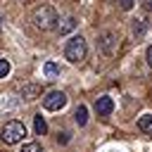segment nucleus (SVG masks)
I'll use <instances>...</instances> for the list:
<instances>
[{"label":"nucleus","instance_id":"nucleus-1","mask_svg":"<svg viewBox=\"0 0 152 152\" xmlns=\"http://www.w3.org/2000/svg\"><path fill=\"white\" fill-rule=\"evenodd\" d=\"M31 21H33V26L40 28V31H52V28H57L59 17H57V10H55V7H50V5H40V7L33 10Z\"/></svg>","mask_w":152,"mask_h":152},{"label":"nucleus","instance_id":"nucleus-2","mask_svg":"<svg viewBox=\"0 0 152 152\" xmlns=\"http://www.w3.org/2000/svg\"><path fill=\"white\" fill-rule=\"evenodd\" d=\"M88 57V43L83 36H71L64 45V59H69L71 64H81Z\"/></svg>","mask_w":152,"mask_h":152},{"label":"nucleus","instance_id":"nucleus-3","mask_svg":"<svg viewBox=\"0 0 152 152\" xmlns=\"http://www.w3.org/2000/svg\"><path fill=\"white\" fill-rule=\"evenodd\" d=\"M26 138V126L21 121H7L2 128H0V140L7 142V145H17Z\"/></svg>","mask_w":152,"mask_h":152},{"label":"nucleus","instance_id":"nucleus-4","mask_svg":"<svg viewBox=\"0 0 152 152\" xmlns=\"http://www.w3.org/2000/svg\"><path fill=\"white\" fill-rule=\"evenodd\" d=\"M97 50L104 57H114L116 50H119V36L114 31H102L100 38H97Z\"/></svg>","mask_w":152,"mask_h":152},{"label":"nucleus","instance_id":"nucleus-5","mask_svg":"<svg viewBox=\"0 0 152 152\" xmlns=\"http://www.w3.org/2000/svg\"><path fill=\"white\" fill-rule=\"evenodd\" d=\"M64 104H66V95H64L62 90H50V93H45V97H43V107H45L48 112H59Z\"/></svg>","mask_w":152,"mask_h":152},{"label":"nucleus","instance_id":"nucleus-6","mask_svg":"<svg viewBox=\"0 0 152 152\" xmlns=\"http://www.w3.org/2000/svg\"><path fill=\"white\" fill-rule=\"evenodd\" d=\"M95 112H97V116H109V114L114 112V100H112L109 95L97 97V100H95Z\"/></svg>","mask_w":152,"mask_h":152},{"label":"nucleus","instance_id":"nucleus-7","mask_svg":"<svg viewBox=\"0 0 152 152\" xmlns=\"http://www.w3.org/2000/svg\"><path fill=\"white\" fill-rule=\"evenodd\" d=\"M21 95H24L26 100H36V97L40 95V86H38V83H24V86H21Z\"/></svg>","mask_w":152,"mask_h":152},{"label":"nucleus","instance_id":"nucleus-8","mask_svg":"<svg viewBox=\"0 0 152 152\" xmlns=\"http://www.w3.org/2000/svg\"><path fill=\"white\" fill-rule=\"evenodd\" d=\"M145 31H147V21H145V19H135V21H133V26H131L133 38H135V40H138V38H142V36H145Z\"/></svg>","mask_w":152,"mask_h":152},{"label":"nucleus","instance_id":"nucleus-9","mask_svg":"<svg viewBox=\"0 0 152 152\" xmlns=\"http://www.w3.org/2000/svg\"><path fill=\"white\" fill-rule=\"evenodd\" d=\"M74 28H76V19H74V17H66V19H62V24L57 26V33L64 36V33H69V31H74Z\"/></svg>","mask_w":152,"mask_h":152},{"label":"nucleus","instance_id":"nucleus-10","mask_svg":"<svg viewBox=\"0 0 152 152\" xmlns=\"http://www.w3.org/2000/svg\"><path fill=\"white\" fill-rule=\"evenodd\" d=\"M74 121H76L78 126H86V124H88V109H86V104H78V107H76Z\"/></svg>","mask_w":152,"mask_h":152},{"label":"nucleus","instance_id":"nucleus-11","mask_svg":"<svg viewBox=\"0 0 152 152\" xmlns=\"http://www.w3.org/2000/svg\"><path fill=\"white\" fill-rule=\"evenodd\" d=\"M138 128H140L142 133H150V135H152V114H142V116L138 119Z\"/></svg>","mask_w":152,"mask_h":152},{"label":"nucleus","instance_id":"nucleus-12","mask_svg":"<svg viewBox=\"0 0 152 152\" xmlns=\"http://www.w3.org/2000/svg\"><path fill=\"white\" fill-rule=\"evenodd\" d=\"M33 128H36V135H45L48 133V124H45V119L40 114L33 116Z\"/></svg>","mask_w":152,"mask_h":152},{"label":"nucleus","instance_id":"nucleus-13","mask_svg":"<svg viewBox=\"0 0 152 152\" xmlns=\"http://www.w3.org/2000/svg\"><path fill=\"white\" fill-rule=\"evenodd\" d=\"M43 74H45L48 78H55V76H59V66H57L55 62H45V64H43Z\"/></svg>","mask_w":152,"mask_h":152},{"label":"nucleus","instance_id":"nucleus-14","mask_svg":"<svg viewBox=\"0 0 152 152\" xmlns=\"http://www.w3.org/2000/svg\"><path fill=\"white\" fill-rule=\"evenodd\" d=\"M19 152H43V147H40L38 142H26V145H21Z\"/></svg>","mask_w":152,"mask_h":152},{"label":"nucleus","instance_id":"nucleus-15","mask_svg":"<svg viewBox=\"0 0 152 152\" xmlns=\"http://www.w3.org/2000/svg\"><path fill=\"white\" fill-rule=\"evenodd\" d=\"M10 74V62L7 59H0V78H5Z\"/></svg>","mask_w":152,"mask_h":152},{"label":"nucleus","instance_id":"nucleus-16","mask_svg":"<svg viewBox=\"0 0 152 152\" xmlns=\"http://www.w3.org/2000/svg\"><path fill=\"white\" fill-rule=\"evenodd\" d=\"M133 2H135V0H116V5H119L121 10H131V7H133Z\"/></svg>","mask_w":152,"mask_h":152},{"label":"nucleus","instance_id":"nucleus-17","mask_svg":"<svg viewBox=\"0 0 152 152\" xmlns=\"http://www.w3.org/2000/svg\"><path fill=\"white\" fill-rule=\"evenodd\" d=\"M145 59H147V64H150V66H152V45H150V48H147V52H145Z\"/></svg>","mask_w":152,"mask_h":152},{"label":"nucleus","instance_id":"nucleus-18","mask_svg":"<svg viewBox=\"0 0 152 152\" xmlns=\"http://www.w3.org/2000/svg\"><path fill=\"white\" fill-rule=\"evenodd\" d=\"M147 7H150V10H152V0H147Z\"/></svg>","mask_w":152,"mask_h":152}]
</instances>
